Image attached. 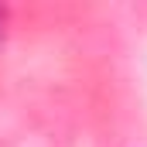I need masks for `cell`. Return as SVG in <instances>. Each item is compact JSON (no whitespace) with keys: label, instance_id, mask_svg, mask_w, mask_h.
Listing matches in <instances>:
<instances>
[{"label":"cell","instance_id":"1","mask_svg":"<svg viewBox=\"0 0 147 147\" xmlns=\"http://www.w3.org/2000/svg\"><path fill=\"white\" fill-rule=\"evenodd\" d=\"M0 38H3V10H0Z\"/></svg>","mask_w":147,"mask_h":147}]
</instances>
